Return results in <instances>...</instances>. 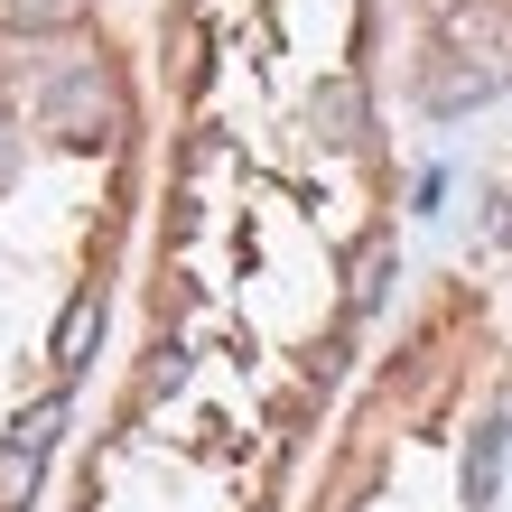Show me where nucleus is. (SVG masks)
<instances>
[{"mask_svg":"<svg viewBox=\"0 0 512 512\" xmlns=\"http://www.w3.org/2000/svg\"><path fill=\"white\" fill-rule=\"evenodd\" d=\"M47 131L66 149H103L112 131H122V84H112L103 66H66L47 84Z\"/></svg>","mask_w":512,"mask_h":512,"instance_id":"obj_1","label":"nucleus"},{"mask_svg":"<svg viewBox=\"0 0 512 512\" xmlns=\"http://www.w3.org/2000/svg\"><path fill=\"white\" fill-rule=\"evenodd\" d=\"M94 336H103V289H75L66 317H56V373H84V364H94Z\"/></svg>","mask_w":512,"mask_h":512,"instance_id":"obj_2","label":"nucleus"},{"mask_svg":"<svg viewBox=\"0 0 512 512\" xmlns=\"http://www.w3.org/2000/svg\"><path fill=\"white\" fill-rule=\"evenodd\" d=\"M38 475H47V447L0 438V512H28V503H38Z\"/></svg>","mask_w":512,"mask_h":512,"instance_id":"obj_3","label":"nucleus"},{"mask_svg":"<svg viewBox=\"0 0 512 512\" xmlns=\"http://www.w3.org/2000/svg\"><path fill=\"white\" fill-rule=\"evenodd\" d=\"M84 10L94 0H0V19L28 28V38H56V28H84Z\"/></svg>","mask_w":512,"mask_h":512,"instance_id":"obj_4","label":"nucleus"},{"mask_svg":"<svg viewBox=\"0 0 512 512\" xmlns=\"http://www.w3.org/2000/svg\"><path fill=\"white\" fill-rule=\"evenodd\" d=\"M56 429H66V401H38L10 419V438H28V447H56Z\"/></svg>","mask_w":512,"mask_h":512,"instance_id":"obj_5","label":"nucleus"},{"mask_svg":"<svg viewBox=\"0 0 512 512\" xmlns=\"http://www.w3.org/2000/svg\"><path fill=\"white\" fill-rule=\"evenodd\" d=\"M382 270H391V243H364V252H354V308H373V298H382Z\"/></svg>","mask_w":512,"mask_h":512,"instance_id":"obj_6","label":"nucleus"},{"mask_svg":"<svg viewBox=\"0 0 512 512\" xmlns=\"http://www.w3.org/2000/svg\"><path fill=\"white\" fill-rule=\"evenodd\" d=\"M317 122H336V131H364V103H354V94H345V84H336V94H326V103H317Z\"/></svg>","mask_w":512,"mask_h":512,"instance_id":"obj_7","label":"nucleus"},{"mask_svg":"<svg viewBox=\"0 0 512 512\" xmlns=\"http://www.w3.org/2000/svg\"><path fill=\"white\" fill-rule=\"evenodd\" d=\"M0 187H10V131H0Z\"/></svg>","mask_w":512,"mask_h":512,"instance_id":"obj_8","label":"nucleus"}]
</instances>
